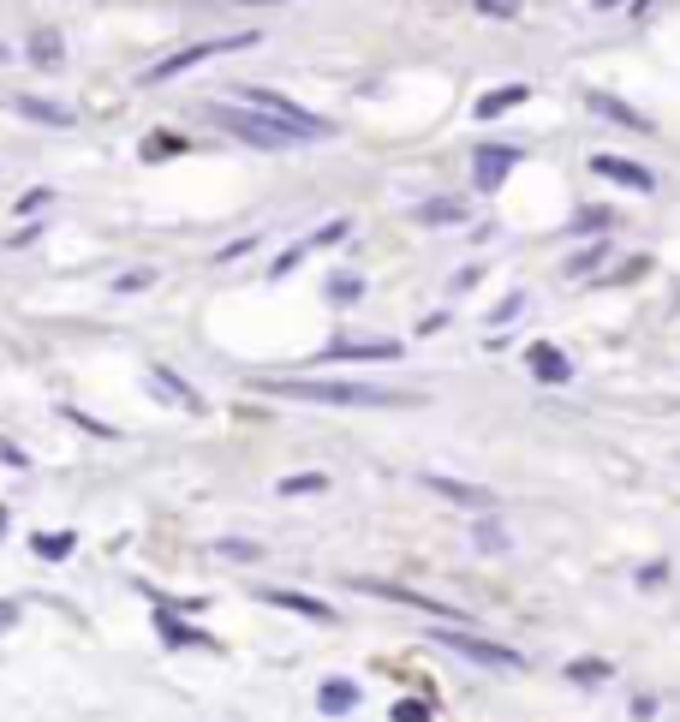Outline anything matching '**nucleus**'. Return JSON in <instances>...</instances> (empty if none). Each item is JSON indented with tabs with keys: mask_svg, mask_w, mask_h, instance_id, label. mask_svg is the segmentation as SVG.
Segmentation results:
<instances>
[{
	"mask_svg": "<svg viewBox=\"0 0 680 722\" xmlns=\"http://www.w3.org/2000/svg\"><path fill=\"white\" fill-rule=\"evenodd\" d=\"M263 395H281V400H311V407H394V388H371V383H317V376H287V383H257Z\"/></svg>",
	"mask_w": 680,
	"mask_h": 722,
	"instance_id": "nucleus-1",
	"label": "nucleus"
},
{
	"mask_svg": "<svg viewBox=\"0 0 680 722\" xmlns=\"http://www.w3.org/2000/svg\"><path fill=\"white\" fill-rule=\"evenodd\" d=\"M209 120H216L227 137L251 144V149H299V137L287 132L281 120H269V113H257V108H245V103H209Z\"/></svg>",
	"mask_w": 680,
	"mask_h": 722,
	"instance_id": "nucleus-2",
	"label": "nucleus"
},
{
	"mask_svg": "<svg viewBox=\"0 0 680 722\" xmlns=\"http://www.w3.org/2000/svg\"><path fill=\"white\" fill-rule=\"evenodd\" d=\"M239 103H245V108H257V113H269V120H281L287 132L299 137V144H323V137H335V125L323 120V113L299 108L293 96H281V91H263V84H245V91H239Z\"/></svg>",
	"mask_w": 680,
	"mask_h": 722,
	"instance_id": "nucleus-3",
	"label": "nucleus"
},
{
	"mask_svg": "<svg viewBox=\"0 0 680 722\" xmlns=\"http://www.w3.org/2000/svg\"><path fill=\"white\" fill-rule=\"evenodd\" d=\"M430 639H436V645H448V651H460L465 663H477V669H508V675H520V669H525V657L513 651V645L477 639V633H465V627H448V621L430 633Z\"/></svg>",
	"mask_w": 680,
	"mask_h": 722,
	"instance_id": "nucleus-4",
	"label": "nucleus"
},
{
	"mask_svg": "<svg viewBox=\"0 0 680 722\" xmlns=\"http://www.w3.org/2000/svg\"><path fill=\"white\" fill-rule=\"evenodd\" d=\"M251 43H257V31H239V36H216V43H192V48H180V55L156 60V67L144 72V84H168V79H180V72L204 67V60H216V55H233V48H251Z\"/></svg>",
	"mask_w": 680,
	"mask_h": 722,
	"instance_id": "nucleus-5",
	"label": "nucleus"
},
{
	"mask_svg": "<svg viewBox=\"0 0 680 722\" xmlns=\"http://www.w3.org/2000/svg\"><path fill=\"white\" fill-rule=\"evenodd\" d=\"M513 168H520V149L513 144H477L472 149V185L477 192H496Z\"/></svg>",
	"mask_w": 680,
	"mask_h": 722,
	"instance_id": "nucleus-6",
	"label": "nucleus"
},
{
	"mask_svg": "<svg viewBox=\"0 0 680 722\" xmlns=\"http://www.w3.org/2000/svg\"><path fill=\"white\" fill-rule=\"evenodd\" d=\"M591 173L597 180H615V185H627V192H657V180H651V168H639V161H621V156H591Z\"/></svg>",
	"mask_w": 680,
	"mask_h": 722,
	"instance_id": "nucleus-7",
	"label": "nucleus"
},
{
	"mask_svg": "<svg viewBox=\"0 0 680 722\" xmlns=\"http://www.w3.org/2000/svg\"><path fill=\"white\" fill-rule=\"evenodd\" d=\"M424 484H430L436 496H448L453 508H472V514H489V508H496V496H489V490H477V484H460V478H442V472H430Z\"/></svg>",
	"mask_w": 680,
	"mask_h": 722,
	"instance_id": "nucleus-8",
	"label": "nucleus"
},
{
	"mask_svg": "<svg viewBox=\"0 0 680 722\" xmlns=\"http://www.w3.org/2000/svg\"><path fill=\"white\" fill-rule=\"evenodd\" d=\"M400 340H335L323 359H340V364H364V359H400Z\"/></svg>",
	"mask_w": 680,
	"mask_h": 722,
	"instance_id": "nucleus-9",
	"label": "nucleus"
},
{
	"mask_svg": "<svg viewBox=\"0 0 680 722\" xmlns=\"http://www.w3.org/2000/svg\"><path fill=\"white\" fill-rule=\"evenodd\" d=\"M525 359H532L537 383H573V364H567V352H556L549 340H537V347L525 352Z\"/></svg>",
	"mask_w": 680,
	"mask_h": 722,
	"instance_id": "nucleus-10",
	"label": "nucleus"
},
{
	"mask_svg": "<svg viewBox=\"0 0 680 722\" xmlns=\"http://www.w3.org/2000/svg\"><path fill=\"white\" fill-rule=\"evenodd\" d=\"M585 108H591V113H603V120H615V125H627V132H651L645 113H633L627 103H615V96H603V91H591V96H585Z\"/></svg>",
	"mask_w": 680,
	"mask_h": 722,
	"instance_id": "nucleus-11",
	"label": "nucleus"
},
{
	"mask_svg": "<svg viewBox=\"0 0 680 722\" xmlns=\"http://www.w3.org/2000/svg\"><path fill=\"white\" fill-rule=\"evenodd\" d=\"M269 603H281V610H293V615H311V621H335V610L323 598H305V591H263Z\"/></svg>",
	"mask_w": 680,
	"mask_h": 722,
	"instance_id": "nucleus-12",
	"label": "nucleus"
},
{
	"mask_svg": "<svg viewBox=\"0 0 680 722\" xmlns=\"http://www.w3.org/2000/svg\"><path fill=\"white\" fill-rule=\"evenodd\" d=\"M525 96H532V91H525V84H508V91H484V96H477V120H496V113H508V108H520L525 103Z\"/></svg>",
	"mask_w": 680,
	"mask_h": 722,
	"instance_id": "nucleus-13",
	"label": "nucleus"
},
{
	"mask_svg": "<svg viewBox=\"0 0 680 722\" xmlns=\"http://www.w3.org/2000/svg\"><path fill=\"white\" fill-rule=\"evenodd\" d=\"M156 633L168 645H209L204 627H192V621H180V615H168V610H156Z\"/></svg>",
	"mask_w": 680,
	"mask_h": 722,
	"instance_id": "nucleus-14",
	"label": "nucleus"
},
{
	"mask_svg": "<svg viewBox=\"0 0 680 722\" xmlns=\"http://www.w3.org/2000/svg\"><path fill=\"white\" fill-rule=\"evenodd\" d=\"M12 108H19L24 120H42V125H72V108L42 103V96H12Z\"/></svg>",
	"mask_w": 680,
	"mask_h": 722,
	"instance_id": "nucleus-15",
	"label": "nucleus"
},
{
	"mask_svg": "<svg viewBox=\"0 0 680 722\" xmlns=\"http://www.w3.org/2000/svg\"><path fill=\"white\" fill-rule=\"evenodd\" d=\"M317 705H323V717H347L352 705H359V687H352V681H323Z\"/></svg>",
	"mask_w": 680,
	"mask_h": 722,
	"instance_id": "nucleus-16",
	"label": "nucleus"
},
{
	"mask_svg": "<svg viewBox=\"0 0 680 722\" xmlns=\"http://www.w3.org/2000/svg\"><path fill=\"white\" fill-rule=\"evenodd\" d=\"M149 383H156V388H168V400H180V407H185V412H197V407H204V400H197V395H192V388H185V383H180V376H173V371H168V364H156V371H149Z\"/></svg>",
	"mask_w": 680,
	"mask_h": 722,
	"instance_id": "nucleus-17",
	"label": "nucleus"
},
{
	"mask_svg": "<svg viewBox=\"0 0 680 722\" xmlns=\"http://www.w3.org/2000/svg\"><path fill=\"white\" fill-rule=\"evenodd\" d=\"M60 55H66L60 31H36V36H31V60H36V67H60Z\"/></svg>",
	"mask_w": 680,
	"mask_h": 722,
	"instance_id": "nucleus-18",
	"label": "nucleus"
},
{
	"mask_svg": "<svg viewBox=\"0 0 680 722\" xmlns=\"http://www.w3.org/2000/svg\"><path fill=\"white\" fill-rule=\"evenodd\" d=\"M36 555H48V562H66L72 550H78V538H72V531H48V538H36L31 543Z\"/></svg>",
	"mask_w": 680,
	"mask_h": 722,
	"instance_id": "nucleus-19",
	"label": "nucleus"
},
{
	"mask_svg": "<svg viewBox=\"0 0 680 722\" xmlns=\"http://www.w3.org/2000/svg\"><path fill=\"white\" fill-rule=\"evenodd\" d=\"M567 681H579V687H597V681H609V663H603V657H579V663H567Z\"/></svg>",
	"mask_w": 680,
	"mask_h": 722,
	"instance_id": "nucleus-20",
	"label": "nucleus"
},
{
	"mask_svg": "<svg viewBox=\"0 0 680 722\" xmlns=\"http://www.w3.org/2000/svg\"><path fill=\"white\" fill-rule=\"evenodd\" d=\"M275 490H281V496H317V490H329V478H323V472H299V478H281Z\"/></svg>",
	"mask_w": 680,
	"mask_h": 722,
	"instance_id": "nucleus-21",
	"label": "nucleus"
},
{
	"mask_svg": "<svg viewBox=\"0 0 680 722\" xmlns=\"http://www.w3.org/2000/svg\"><path fill=\"white\" fill-rule=\"evenodd\" d=\"M418 215H424L430 227H442V221L453 227V221H465V204H453V197H436V204H424Z\"/></svg>",
	"mask_w": 680,
	"mask_h": 722,
	"instance_id": "nucleus-22",
	"label": "nucleus"
},
{
	"mask_svg": "<svg viewBox=\"0 0 680 722\" xmlns=\"http://www.w3.org/2000/svg\"><path fill=\"white\" fill-rule=\"evenodd\" d=\"M359 293H364V281H359V275H347V269L329 275V305H352Z\"/></svg>",
	"mask_w": 680,
	"mask_h": 722,
	"instance_id": "nucleus-23",
	"label": "nucleus"
},
{
	"mask_svg": "<svg viewBox=\"0 0 680 722\" xmlns=\"http://www.w3.org/2000/svg\"><path fill=\"white\" fill-rule=\"evenodd\" d=\"M144 287H156V269H125L113 281V293H144Z\"/></svg>",
	"mask_w": 680,
	"mask_h": 722,
	"instance_id": "nucleus-24",
	"label": "nucleus"
},
{
	"mask_svg": "<svg viewBox=\"0 0 680 722\" xmlns=\"http://www.w3.org/2000/svg\"><path fill=\"white\" fill-rule=\"evenodd\" d=\"M394 722H430V705L424 699H394Z\"/></svg>",
	"mask_w": 680,
	"mask_h": 722,
	"instance_id": "nucleus-25",
	"label": "nucleus"
},
{
	"mask_svg": "<svg viewBox=\"0 0 680 722\" xmlns=\"http://www.w3.org/2000/svg\"><path fill=\"white\" fill-rule=\"evenodd\" d=\"M520 7H525V0H477L484 19H520Z\"/></svg>",
	"mask_w": 680,
	"mask_h": 722,
	"instance_id": "nucleus-26",
	"label": "nucleus"
},
{
	"mask_svg": "<svg viewBox=\"0 0 680 722\" xmlns=\"http://www.w3.org/2000/svg\"><path fill=\"white\" fill-rule=\"evenodd\" d=\"M603 251H609V245H591L585 257H573V263H567V275H585V269H597V263H603Z\"/></svg>",
	"mask_w": 680,
	"mask_h": 722,
	"instance_id": "nucleus-27",
	"label": "nucleus"
},
{
	"mask_svg": "<svg viewBox=\"0 0 680 722\" xmlns=\"http://www.w3.org/2000/svg\"><path fill=\"white\" fill-rule=\"evenodd\" d=\"M477 550H508V538H501V526H477Z\"/></svg>",
	"mask_w": 680,
	"mask_h": 722,
	"instance_id": "nucleus-28",
	"label": "nucleus"
},
{
	"mask_svg": "<svg viewBox=\"0 0 680 722\" xmlns=\"http://www.w3.org/2000/svg\"><path fill=\"white\" fill-rule=\"evenodd\" d=\"M573 227H579V233H585V227H597V233H603V227H609V209H585V215H573Z\"/></svg>",
	"mask_w": 680,
	"mask_h": 722,
	"instance_id": "nucleus-29",
	"label": "nucleus"
},
{
	"mask_svg": "<svg viewBox=\"0 0 680 722\" xmlns=\"http://www.w3.org/2000/svg\"><path fill=\"white\" fill-rule=\"evenodd\" d=\"M48 204H54L48 192H24V197H19V215H36V209H48Z\"/></svg>",
	"mask_w": 680,
	"mask_h": 722,
	"instance_id": "nucleus-30",
	"label": "nucleus"
},
{
	"mask_svg": "<svg viewBox=\"0 0 680 722\" xmlns=\"http://www.w3.org/2000/svg\"><path fill=\"white\" fill-rule=\"evenodd\" d=\"M12 627H19V603L0 598V633H12Z\"/></svg>",
	"mask_w": 680,
	"mask_h": 722,
	"instance_id": "nucleus-31",
	"label": "nucleus"
},
{
	"mask_svg": "<svg viewBox=\"0 0 680 722\" xmlns=\"http://www.w3.org/2000/svg\"><path fill=\"white\" fill-rule=\"evenodd\" d=\"M221 555H233V562H251L257 550H251V543H233V538H227V543H221Z\"/></svg>",
	"mask_w": 680,
	"mask_h": 722,
	"instance_id": "nucleus-32",
	"label": "nucleus"
},
{
	"mask_svg": "<svg viewBox=\"0 0 680 722\" xmlns=\"http://www.w3.org/2000/svg\"><path fill=\"white\" fill-rule=\"evenodd\" d=\"M0 531H7V508H0Z\"/></svg>",
	"mask_w": 680,
	"mask_h": 722,
	"instance_id": "nucleus-33",
	"label": "nucleus"
},
{
	"mask_svg": "<svg viewBox=\"0 0 680 722\" xmlns=\"http://www.w3.org/2000/svg\"><path fill=\"white\" fill-rule=\"evenodd\" d=\"M0 60H7V48H0Z\"/></svg>",
	"mask_w": 680,
	"mask_h": 722,
	"instance_id": "nucleus-34",
	"label": "nucleus"
}]
</instances>
